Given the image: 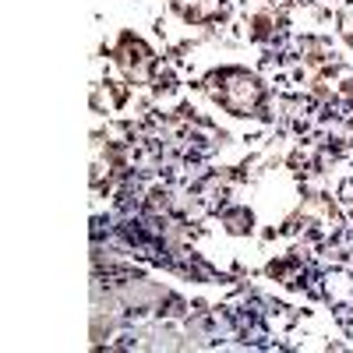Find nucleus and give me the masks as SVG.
<instances>
[{"label":"nucleus","mask_w":353,"mask_h":353,"mask_svg":"<svg viewBox=\"0 0 353 353\" xmlns=\"http://www.w3.org/2000/svg\"><path fill=\"white\" fill-rule=\"evenodd\" d=\"M343 198H346V205H353V184H346V188H343Z\"/></svg>","instance_id":"1"}]
</instances>
